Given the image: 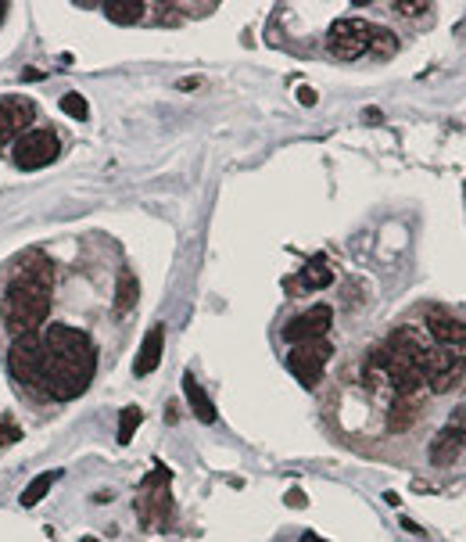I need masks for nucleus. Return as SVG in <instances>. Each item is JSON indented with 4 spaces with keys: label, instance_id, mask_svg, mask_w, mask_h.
I'll use <instances>...</instances> for the list:
<instances>
[{
    "label": "nucleus",
    "instance_id": "nucleus-25",
    "mask_svg": "<svg viewBox=\"0 0 466 542\" xmlns=\"http://www.w3.org/2000/svg\"><path fill=\"white\" fill-rule=\"evenodd\" d=\"M4 11H7V4H4V0H0V22H4Z\"/></svg>",
    "mask_w": 466,
    "mask_h": 542
},
{
    "label": "nucleus",
    "instance_id": "nucleus-14",
    "mask_svg": "<svg viewBox=\"0 0 466 542\" xmlns=\"http://www.w3.org/2000/svg\"><path fill=\"white\" fill-rule=\"evenodd\" d=\"M101 11H104L111 22H119V26H130V22H140V18H143V4H140V0H104Z\"/></svg>",
    "mask_w": 466,
    "mask_h": 542
},
{
    "label": "nucleus",
    "instance_id": "nucleus-18",
    "mask_svg": "<svg viewBox=\"0 0 466 542\" xmlns=\"http://www.w3.org/2000/svg\"><path fill=\"white\" fill-rule=\"evenodd\" d=\"M61 112H65V115H72V119H79V122H83V119H87V115H90V104H87V98H83V94H76V90H69V94H65V98H61Z\"/></svg>",
    "mask_w": 466,
    "mask_h": 542
},
{
    "label": "nucleus",
    "instance_id": "nucleus-23",
    "mask_svg": "<svg viewBox=\"0 0 466 542\" xmlns=\"http://www.w3.org/2000/svg\"><path fill=\"white\" fill-rule=\"evenodd\" d=\"M406 15H419V11H427V4H398Z\"/></svg>",
    "mask_w": 466,
    "mask_h": 542
},
{
    "label": "nucleus",
    "instance_id": "nucleus-8",
    "mask_svg": "<svg viewBox=\"0 0 466 542\" xmlns=\"http://www.w3.org/2000/svg\"><path fill=\"white\" fill-rule=\"evenodd\" d=\"M330 324H334V309H330V305H312L309 313L294 316V320L283 327V338H287L291 345H302V342H320V338H326Z\"/></svg>",
    "mask_w": 466,
    "mask_h": 542
},
{
    "label": "nucleus",
    "instance_id": "nucleus-16",
    "mask_svg": "<svg viewBox=\"0 0 466 542\" xmlns=\"http://www.w3.org/2000/svg\"><path fill=\"white\" fill-rule=\"evenodd\" d=\"M137 298H140V284H137V277L126 270V273H119V292H115V313L122 316V313H130L133 305H137Z\"/></svg>",
    "mask_w": 466,
    "mask_h": 542
},
{
    "label": "nucleus",
    "instance_id": "nucleus-7",
    "mask_svg": "<svg viewBox=\"0 0 466 542\" xmlns=\"http://www.w3.org/2000/svg\"><path fill=\"white\" fill-rule=\"evenodd\" d=\"M330 356H334V348H330L326 338H320V342H302V345H294L287 352V370H291L305 388H316L320 377H323V367Z\"/></svg>",
    "mask_w": 466,
    "mask_h": 542
},
{
    "label": "nucleus",
    "instance_id": "nucleus-20",
    "mask_svg": "<svg viewBox=\"0 0 466 542\" xmlns=\"http://www.w3.org/2000/svg\"><path fill=\"white\" fill-rule=\"evenodd\" d=\"M18 435H22V431L15 428V420H11V417H0V449H4L7 442H15Z\"/></svg>",
    "mask_w": 466,
    "mask_h": 542
},
{
    "label": "nucleus",
    "instance_id": "nucleus-3",
    "mask_svg": "<svg viewBox=\"0 0 466 542\" xmlns=\"http://www.w3.org/2000/svg\"><path fill=\"white\" fill-rule=\"evenodd\" d=\"M169 471L165 467H158L154 474H147V482H143V493L137 499V514L140 521L147 525V528H154V532H165L169 528V521H173V495H169Z\"/></svg>",
    "mask_w": 466,
    "mask_h": 542
},
{
    "label": "nucleus",
    "instance_id": "nucleus-1",
    "mask_svg": "<svg viewBox=\"0 0 466 542\" xmlns=\"http://www.w3.org/2000/svg\"><path fill=\"white\" fill-rule=\"evenodd\" d=\"M93 370H97V352H93L90 338L69 324H50L44 331V385H40V392L54 402H72L90 388Z\"/></svg>",
    "mask_w": 466,
    "mask_h": 542
},
{
    "label": "nucleus",
    "instance_id": "nucleus-4",
    "mask_svg": "<svg viewBox=\"0 0 466 542\" xmlns=\"http://www.w3.org/2000/svg\"><path fill=\"white\" fill-rule=\"evenodd\" d=\"M11 374L26 385V388H37L44 385V331H26V335H15V345H11Z\"/></svg>",
    "mask_w": 466,
    "mask_h": 542
},
{
    "label": "nucleus",
    "instance_id": "nucleus-22",
    "mask_svg": "<svg viewBox=\"0 0 466 542\" xmlns=\"http://www.w3.org/2000/svg\"><path fill=\"white\" fill-rule=\"evenodd\" d=\"M287 503H291V506H305V495L298 493V489H291V493H287Z\"/></svg>",
    "mask_w": 466,
    "mask_h": 542
},
{
    "label": "nucleus",
    "instance_id": "nucleus-24",
    "mask_svg": "<svg viewBox=\"0 0 466 542\" xmlns=\"http://www.w3.org/2000/svg\"><path fill=\"white\" fill-rule=\"evenodd\" d=\"M302 542H323V539H320V536H312V532H309V536H302Z\"/></svg>",
    "mask_w": 466,
    "mask_h": 542
},
{
    "label": "nucleus",
    "instance_id": "nucleus-26",
    "mask_svg": "<svg viewBox=\"0 0 466 542\" xmlns=\"http://www.w3.org/2000/svg\"><path fill=\"white\" fill-rule=\"evenodd\" d=\"M83 542H97V539H93V536H87V539H83Z\"/></svg>",
    "mask_w": 466,
    "mask_h": 542
},
{
    "label": "nucleus",
    "instance_id": "nucleus-6",
    "mask_svg": "<svg viewBox=\"0 0 466 542\" xmlns=\"http://www.w3.org/2000/svg\"><path fill=\"white\" fill-rule=\"evenodd\" d=\"M58 154H61V144H58V137H54L50 130H26V133L15 141V151H11L15 165L26 169V173L44 169Z\"/></svg>",
    "mask_w": 466,
    "mask_h": 542
},
{
    "label": "nucleus",
    "instance_id": "nucleus-11",
    "mask_svg": "<svg viewBox=\"0 0 466 542\" xmlns=\"http://www.w3.org/2000/svg\"><path fill=\"white\" fill-rule=\"evenodd\" d=\"M162 348H165V327L158 324V327L147 331V338H143V345H140V352H137V363H133V374H137V377H147L151 370H158Z\"/></svg>",
    "mask_w": 466,
    "mask_h": 542
},
{
    "label": "nucleus",
    "instance_id": "nucleus-13",
    "mask_svg": "<svg viewBox=\"0 0 466 542\" xmlns=\"http://www.w3.org/2000/svg\"><path fill=\"white\" fill-rule=\"evenodd\" d=\"M184 392H186V402H190V409H194V417L201 420V424H216V406H212V399L205 395V388L186 374L184 377Z\"/></svg>",
    "mask_w": 466,
    "mask_h": 542
},
{
    "label": "nucleus",
    "instance_id": "nucleus-9",
    "mask_svg": "<svg viewBox=\"0 0 466 542\" xmlns=\"http://www.w3.org/2000/svg\"><path fill=\"white\" fill-rule=\"evenodd\" d=\"M33 122V104L26 98H0V148H7L15 137L26 133Z\"/></svg>",
    "mask_w": 466,
    "mask_h": 542
},
{
    "label": "nucleus",
    "instance_id": "nucleus-5",
    "mask_svg": "<svg viewBox=\"0 0 466 542\" xmlns=\"http://www.w3.org/2000/svg\"><path fill=\"white\" fill-rule=\"evenodd\" d=\"M370 40H373L370 22H363V18H337L330 26L326 48H330L334 58H341V61H355V58H363L370 50Z\"/></svg>",
    "mask_w": 466,
    "mask_h": 542
},
{
    "label": "nucleus",
    "instance_id": "nucleus-12",
    "mask_svg": "<svg viewBox=\"0 0 466 542\" xmlns=\"http://www.w3.org/2000/svg\"><path fill=\"white\" fill-rule=\"evenodd\" d=\"M463 442H466V435H463V428H445L438 439H434V445H430V460L438 463V467H445V463H452L456 456H460V449H463Z\"/></svg>",
    "mask_w": 466,
    "mask_h": 542
},
{
    "label": "nucleus",
    "instance_id": "nucleus-2",
    "mask_svg": "<svg viewBox=\"0 0 466 542\" xmlns=\"http://www.w3.org/2000/svg\"><path fill=\"white\" fill-rule=\"evenodd\" d=\"M0 313H4V324L11 327V335L40 331V324L50 313V266L47 262L18 266L15 277L7 281Z\"/></svg>",
    "mask_w": 466,
    "mask_h": 542
},
{
    "label": "nucleus",
    "instance_id": "nucleus-17",
    "mask_svg": "<svg viewBox=\"0 0 466 542\" xmlns=\"http://www.w3.org/2000/svg\"><path fill=\"white\" fill-rule=\"evenodd\" d=\"M58 482V471H44V474H37L29 485H26V493H22V506H37L47 493H50V485Z\"/></svg>",
    "mask_w": 466,
    "mask_h": 542
},
{
    "label": "nucleus",
    "instance_id": "nucleus-10",
    "mask_svg": "<svg viewBox=\"0 0 466 542\" xmlns=\"http://www.w3.org/2000/svg\"><path fill=\"white\" fill-rule=\"evenodd\" d=\"M427 338H430L434 345L466 348V327L456 316H449V313H441V309H430V313H427Z\"/></svg>",
    "mask_w": 466,
    "mask_h": 542
},
{
    "label": "nucleus",
    "instance_id": "nucleus-15",
    "mask_svg": "<svg viewBox=\"0 0 466 542\" xmlns=\"http://www.w3.org/2000/svg\"><path fill=\"white\" fill-rule=\"evenodd\" d=\"M330 281H334V270L326 266L323 255H316V259L305 262V270H302V284H305L309 292H320V288H326Z\"/></svg>",
    "mask_w": 466,
    "mask_h": 542
},
{
    "label": "nucleus",
    "instance_id": "nucleus-19",
    "mask_svg": "<svg viewBox=\"0 0 466 542\" xmlns=\"http://www.w3.org/2000/svg\"><path fill=\"white\" fill-rule=\"evenodd\" d=\"M140 420H143V413H140L137 406L122 409V420H119V442L130 445V439H133V431L140 428Z\"/></svg>",
    "mask_w": 466,
    "mask_h": 542
},
{
    "label": "nucleus",
    "instance_id": "nucleus-21",
    "mask_svg": "<svg viewBox=\"0 0 466 542\" xmlns=\"http://www.w3.org/2000/svg\"><path fill=\"white\" fill-rule=\"evenodd\" d=\"M298 101H302V104H316V90L302 87V90H298Z\"/></svg>",
    "mask_w": 466,
    "mask_h": 542
}]
</instances>
